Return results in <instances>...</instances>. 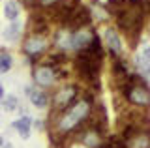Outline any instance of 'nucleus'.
<instances>
[{"label":"nucleus","mask_w":150,"mask_h":148,"mask_svg":"<svg viewBox=\"0 0 150 148\" xmlns=\"http://www.w3.org/2000/svg\"><path fill=\"white\" fill-rule=\"evenodd\" d=\"M92 107H94V94L88 92V94L77 98V101L71 105L69 109H66L62 114H60L58 122L53 129V133L60 137H69L73 133H77L79 129L83 128V124L90 118L92 114Z\"/></svg>","instance_id":"1"},{"label":"nucleus","mask_w":150,"mask_h":148,"mask_svg":"<svg viewBox=\"0 0 150 148\" xmlns=\"http://www.w3.org/2000/svg\"><path fill=\"white\" fill-rule=\"evenodd\" d=\"M124 101H128L129 105L137 109H148L150 107V88L148 81L143 79L137 73H129L126 85L120 88Z\"/></svg>","instance_id":"2"},{"label":"nucleus","mask_w":150,"mask_h":148,"mask_svg":"<svg viewBox=\"0 0 150 148\" xmlns=\"http://www.w3.org/2000/svg\"><path fill=\"white\" fill-rule=\"evenodd\" d=\"M79 98V86L77 85H66L62 88L56 90V94L53 96L51 103H53V114L60 113L62 114L66 109H69Z\"/></svg>","instance_id":"3"},{"label":"nucleus","mask_w":150,"mask_h":148,"mask_svg":"<svg viewBox=\"0 0 150 148\" xmlns=\"http://www.w3.org/2000/svg\"><path fill=\"white\" fill-rule=\"evenodd\" d=\"M90 25H92L90 8L79 4V6L73 10V13H71V17H69V23H68L66 28H69L73 32V30H79V28H86V26H90Z\"/></svg>","instance_id":"4"},{"label":"nucleus","mask_w":150,"mask_h":148,"mask_svg":"<svg viewBox=\"0 0 150 148\" xmlns=\"http://www.w3.org/2000/svg\"><path fill=\"white\" fill-rule=\"evenodd\" d=\"M45 49H47V38L41 34H30L23 43V51L30 58H38Z\"/></svg>","instance_id":"5"},{"label":"nucleus","mask_w":150,"mask_h":148,"mask_svg":"<svg viewBox=\"0 0 150 148\" xmlns=\"http://www.w3.org/2000/svg\"><path fill=\"white\" fill-rule=\"evenodd\" d=\"M32 79L40 88H49V86L54 85L56 81V73H54V68L53 66H38L34 68V71H32Z\"/></svg>","instance_id":"6"},{"label":"nucleus","mask_w":150,"mask_h":148,"mask_svg":"<svg viewBox=\"0 0 150 148\" xmlns=\"http://www.w3.org/2000/svg\"><path fill=\"white\" fill-rule=\"evenodd\" d=\"M94 36H96V32H94L90 26H86V28H79V30H73V32H71V49H75V51L86 49L88 45L92 43Z\"/></svg>","instance_id":"7"},{"label":"nucleus","mask_w":150,"mask_h":148,"mask_svg":"<svg viewBox=\"0 0 150 148\" xmlns=\"http://www.w3.org/2000/svg\"><path fill=\"white\" fill-rule=\"evenodd\" d=\"M103 38H105V43H107V49H109V54L112 58H122V38L118 34V30L116 28H107L105 34H103Z\"/></svg>","instance_id":"8"},{"label":"nucleus","mask_w":150,"mask_h":148,"mask_svg":"<svg viewBox=\"0 0 150 148\" xmlns=\"http://www.w3.org/2000/svg\"><path fill=\"white\" fill-rule=\"evenodd\" d=\"M25 92H26L28 99H30V103L34 105V107L45 109L47 105H49V96H47L43 90H38V88H34V86H26Z\"/></svg>","instance_id":"9"},{"label":"nucleus","mask_w":150,"mask_h":148,"mask_svg":"<svg viewBox=\"0 0 150 148\" xmlns=\"http://www.w3.org/2000/svg\"><path fill=\"white\" fill-rule=\"evenodd\" d=\"M128 148H150V133L148 131H137L126 141Z\"/></svg>","instance_id":"10"},{"label":"nucleus","mask_w":150,"mask_h":148,"mask_svg":"<svg viewBox=\"0 0 150 148\" xmlns=\"http://www.w3.org/2000/svg\"><path fill=\"white\" fill-rule=\"evenodd\" d=\"M54 45L62 49V53L68 51V49H71V30L69 28H60L58 34H56V38H54Z\"/></svg>","instance_id":"11"},{"label":"nucleus","mask_w":150,"mask_h":148,"mask_svg":"<svg viewBox=\"0 0 150 148\" xmlns=\"http://www.w3.org/2000/svg\"><path fill=\"white\" fill-rule=\"evenodd\" d=\"M11 126L17 129V133L21 135V139H28V137H30V126H32V120L28 118V116H23L21 120H15Z\"/></svg>","instance_id":"12"},{"label":"nucleus","mask_w":150,"mask_h":148,"mask_svg":"<svg viewBox=\"0 0 150 148\" xmlns=\"http://www.w3.org/2000/svg\"><path fill=\"white\" fill-rule=\"evenodd\" d=\"M135 69H137V75H141L143 79H148L150 77V62H146L141 54L135 56Z\"/></svg>","instance_id":"13"},{"label":"nucleus","mask_w":150,"mask_h":148,"mask_svg":"<svg viewBox=\"0 0 150 148\" xmlns=\"http://www.w3.org/2000/svg\"><path fill=\"white\" fill-rule=\"evenodd\" d=\"M4 15H6V19H9L11 23L17 21V17H19V6H17L15 0L6 2V6H4Z\"/></svg>","instance_id":"14"},{"label":"nucleus","mask_w":150,"mask_h":148,"mask_svg":"<svg viewBox=\"0 0 150 148\" xmlns=\"http://www.w3.org/2000/svg\"><path fill=\"white\" fill-rule=\"evenodd\" d=\"M100 148H128V146H126V141L120 135H111L109 139L103 141V144Z\"/></svg>","instance_id":"15"},{"label":"nucleus","mask_w":150,"mask_h":148,"mask_svg":"<svg viewBox=\"0 0 150 148\" xmlns=\"http://www.w3.org/2000/svg\"><path fill=\"white\" fill-rule=\"evenodd\" d=\"M19 34H21V23H17V21H13L11 25L6 28V32H4V38L9 39V41H13V39H17L19 38Z\"/></svg>","instance_id":"16"},{"label":"nucleus","mask_w":150,"mask_h":148,"mask_svg":"<svg viewBox=\"0 0 150 148\" xmlns=\"http://www.w3.org/2000/svg\"><path fill=\"white\" fill-rule=\"evenodd\" d=\"M2 107L8 111V113H13L17 107H19V101L15 96H4L2 98Z\"/></svg>","instance_id":"17"},{"label":"nucleus","mask_w":150,"mask_h":148,"mask_svg":"<svg viewBox=\"0 0 150 148\" xmlns=\"http://www.w3.org/2000/svg\"><path fill=\"white\" fill-rule=\"evenodd\" d=\"M11 64H13L11 54H8V53L0 54V73H8L11 69Z\"/></svg>","instance_id":"18"},{"label":"nucleus","mask_w":150,"mask_h":148,"mask_svg":"<svg viewBox=\"0 0 150 148\" xmlns=\"http://www.w3.org/2000/svg\"><path fill=\"white\" fill-rule=\"evenodd\" d=\"M141 56L146 60V62H150V47H144V49H143V53H141Z\"/></svg>","instance_id":"19"},{"label":"nucleus","mask_w":150,"mask_h":148,"mask_svg":"<svg viewBox=\"0 0 150 148\" xmlns=\"http://www.w3.org/2000/svg\"><path fill=\"white\" fill-rule=\"evenodd\" d=\"M34 126H36V129H40V131H41V129H43V122H41V120H36Z\"/></svg>","instance_id":"20"},{"label":"nucleus","mask_w":150,"mask_h":148,"mask_svg":"<svg viewBox=\"0 0 150 148\" xmlns=\"http://www.w3.org/2000/svg\"><path fill=\"white\" fill-rule=\"evenodd\" d=\"M2 148H13V146L9 144V142H4V146H2Z\"/></svg>","instance_id":"21"},{"label":"nucleus","mask_w":150,"mask_h":148,"mask_svg":"<svg viewBox=\"0 0 150 148\" xmlns=\"http://www.w3.org/2000/svg\"><path fill=\"white\" fill-rule=\"evenodd\" d=\"M2 98H4V88L0 86V99H2Z\"/></svg>","instance_id":"22"},{"label":"nucleus","mask_w":150,"mask_h":148,"mask_svg":"<svg viewBox=\"0 0 150 148\" xmlns=\"http://www.w3.org/2000/svg\"><path fill=\"white\" fill-rule=\"evenodd\" d=\"M2 146H4V139L0 137V148H2Z\"/></svg>","instance_id":"23"},{"label":"nucleus","mask_w":150,"mask_h":148,"mask_svg":"<svg viewBox=\"0 0 150 148\" xmlns=\"http://www.w3.org/2000/svg\"><path fill=\"white\" fill-rule=\"evenodd\" d=\"M148 11H150V2H148Z\"/></svg>","instance_id":"24"}]
</instances>
